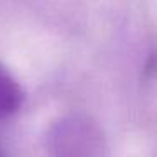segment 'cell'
Returning a JSON list of instances; mask_svg holds the SVG:
<instances>
[{"mask_svg": "<svg viewBox=\"0 0 157 157\" xmlns=\"http://www.w3.org/2000/svg\"><path fill=\"white\" fill-rule=\"evenodd\" d=\"M48 150L49 157H103V133L91 118L69 115L51 127Z\"/></svg>", "mask_w": 157, "mask_h": 157, "instance_id": "cell-1", "label": "cell"}, {"mask_svg": "<svg viewBox=\"0 0 157 157\" xmlns=\"http://www.w3.org/2000/svg\"><path fill=\"white\" fill-rule=\"evenodd\" d=\"M24 103V90L10 73V69L0 61V120L10 118L21 110Z\"/></svg>", "mask_w": 157, "mask_h": 157, "instance_id": "cell-2", "label": "cell"}, {"mask_svg": "<svg viewBox=\"0 0 157 157\" xmlns=\"http://www.w3.org/2000/svg\"><path fill=\"white\" fill-rule=\"evenodd\" d=\"M0 157H4V155H2V154H0Z\"/></svg>", "mask_w": 157, "mask_h": 157, "instance_id": "cell-3", "label": "cell"}]
</instances>
